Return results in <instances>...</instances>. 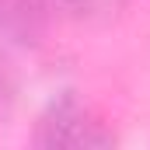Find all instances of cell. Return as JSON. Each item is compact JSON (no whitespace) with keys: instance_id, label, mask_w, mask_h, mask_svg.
Instances as JSON below:
<instances>
[{"instance_id":"obj_1","label":"cell","mask_w":150,"mask_h":150,"mask_svg":"<svg viewBox=\"0 0 150 150\" xmlns=\"http://www.w3.org/2000/svg\"><path fill=\"white\" fill-rule=\"evenodd\" d=\"M35 143L38 147H67V150H91V147H112L115 136L112 129H105V122L91 108H84L74 94H59L35 126Z\"/></svg>"},{"instance_id":"obj_2","label":"cell","mask_w":150,"mask_h":150,"mask_svg":"<svg viewBox=\"0 0 150 150\" xmlns=\"http://www.w3.org/2000/svg\"><path fill=\"white\" fill-rule=\"evenodd\" d=\"M42 11L35 0H0V35L14 38V42H28L35 38Z\"/></svg>"},{"instance_id":"obj_3","label":"cell","mask_w":150,"mask_h":150,"mask_svg":"<svg viewBox=\"0 0 150 150\" xmlns=\"http://www.w3.org/2000/svg\"><path fill=\"white\" fill-rule=\"evenodd\" d=\"M14 98H18V77H14V70H11V63L0 56V119L11 112Z\"/></svg>"}]
</instances>
